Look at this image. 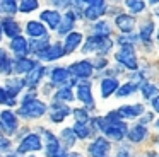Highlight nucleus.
Returning <instances> with one entry per match:
<instances>
[{
  "instance_id": "32",
  "label": "nucleus",
  "mask_w": 159,
  "mask_h": 157,
  "mask_svg": "<svg viewBox=\"0 0 159 157\" xmlns=\"http://www.w3.org/2000/svg\"><path fill=\"white\" fill-rule=\"evenodd\" d=\"M125 5L130 9L132 14H140L145 10V3L144 0H125Z\"/></svg>"
},
{
  "instance_id": "36",
  "label": "nucleus",
  "mask_w": 159,
  "mask_h": 157,
  "mask_svg": "<svg viewBox=\"0 0 159 157\" xmlns=\"http://www.w3.org/2000/svg\"><path fill=\"white\" fill-rule=\"evenodd\" d=\"M38 5H39V2L38 0H22L21 3H19V10L21 12H33V10H36L38 9Z\"/></svg>"
},
{
  "instance_id": "31",
  "label": "nucleus",
  "mask_w": 159,
  "mask_h": 157,
  "mask_svg": "<svg viewBox=\"0 0 159 157\" xmlns=\"http://www.w3.org/2000/svg\"><path fill=\"white\" fill-rule=\"evenodd\" d=\"M0 70L5 72V74H11L12 72V60H9L7 51L0 48Z\"/></svg>"
},
{
  "instance_id": "19",
  "label": "nucleus",
  "mask_w": 159,
  "mask_h": 157,
  "mask_svg": "<svg viewBox=\"0 0 159 157\" xmlns=\"http://www.w3.org/2000/svg\"><path fill=\"white\" fill-rule=\"evenodd\" d=\"M26 33L31 38H46V27L41 24V20H29L26 24Z\"/></svg>"
},
{
  "instance_id": "18",
  "label": "nucleus",
  "mask_w": 159,
  "mask_h": 157,
  "mask_svg": "<svg viewBox=\"0 0 159 157\" xmlns=\"http://www.w3.org/2000/svg\"><path fill=\"white\" fill-rule=\"evenodd\" d=\"M118 87H120V84H118V80L115 77H106L101 80V96H103L104 99L110 97L111 94H115V92L118 91Z\"/></svg>"
},
{
  "instance_id": "40",
  "label": "nucleus",
  "mask_w": 159,
  "mask_h": 157,
  "mask_svg": "<svg viewBox=\"0 0 159 157\" xmlns=\"http://www.w3.org/2000/svg\"><path fill=\"white\" fill-rule=\"evenodd\" d=\"M82 2L87 3V5H106L104 0H82Z\"/></svg>"
},
{
  "instance_id": "14",
  "label": "nucleus",
  "mask_w": 159,
  "mask_h": 157,
  "mask_svg": "<svg viewBox=\"0 0 159 157\" xmlns=\"http://www.w3.org/2000/svg\"><path fill=\"white\" fill-rule=\"evenodd\" d=\"M77 99L79 101H82L84 104L87 106H93L94 101H93V91H91V84L89 82H79V85H77Z\"/></svg>"
},
{
  "instance_id": "3",
  "label": "nucleus",
  "mask_w": 159,
  "mask_h": 157,
  "mask_svg": "<svg viewBox=\"0 0 159 157\" xmlns=\"http://www.w3.org/2000/svg\"><path fill=\"white\" fill-rule=\"evenodd\" d=\"M116 60L120 61L123 67L130 68V70H137V67H139L137 55H135V50H134L132 44H125V46H121V50L118 51V55H116Z\"/></svg>"
},
{
  "instance_id": "5",
  "label": "nucleus",
  "mask_w": 159,
  "mask_h": 157,
  "mask_svg": "<svg viewBox=\"0 0 159 157\" xmlns=\"http://www.w3.org/2000/svg\"><path fill=\"white\" fill-rule=\"evenodd\" d=\"M111 152V143L104 137H98L89 145V154L93 157H108Z\"/></svg>"
},
{
  "instance_id": "30",
  "label": "nucleus",
  "mask_w": 159,
  "mask_h": 157,
  "mask_svg": "<svg viewBox=\"0 0 159 157\" xmlns=\"http://www.w3.org/2000/svg\"><path fill=\"white\" fill-rule=\"evenodd\" d=\"M140 91H142V96H144L145 99H154L156 96L159 94V89L156 87L154 84H151V82H144V84H140Z\"/></svg>"
},
{
  "instance_id": "49",
  "label": "nucleus",
  "mask_w": 159,
  "mask_h": 157,
  "mask_svg": "<svg viewBox=\"0 0 159 157\" xmlns=\"http://www.w3.org/2000/svg\"><path fill=\"white\" fill-rule=\"evenodd\" d=\"M157 39H159V33H157Z\"/></svg>"
},
{
  "instance_id": "16",
  "label": "nucleus",
  "mask_w": 159,
  "mask_h": 157,
  "mask_svg": "<svg viewBox=\"0 0 159 157\" xmlns=\"http://www.w3.org/2000/svg\"><path fill=\"white\" fill-rule=\"evenodd\" d=\"M80 43H82V34L70 31V33L65 36V43H63V53H72L75 48H79Z\"/></svg>"
},
{
  "instance_id": "20",
  "label": "nucleus",
  "mask_w": 159,
  "mask_h": 157,
  "mask_svg": "<svg viewBox=\"0 0 159 157\" xmlns=\"http://www.w3.org/2000/svg\"><path fill=\"white\" fill-rule=\"evenodd\" d=\"M11 50L14 51L16 55H19V56H24V55L29 51V43H28V39H24L22 36L12 38V41H11Z\"/></svg>"
},
{
  "instance_id": "15",
  "label": "nucleus",
  "mask_w": 159,
  "mask_h": 157,
  "mask_svg": "<svg viewBox=\"0 0 159 157\" xmlns=\"http://www.w3.org/2000/svg\"><path fill=\"white\" fill-rule=\"evenodd\" d=\"M75 12L74 10H69V12L65 14V16H62V20H60L58 27H57V31H58V34H69L70 29L74 27V24H75Z\"/></svg>"
},
{
  "instance_id": "13",
  "label": "nucleus",
  "mask_w": 159,
  "mask_h": 157,
  "mask_svg": "<svg viewBox=\"0 0 159 157\" xmlns=\"http://www.w3.org/2000/svg\"><path fill=\"white\" fill-rule=\"evenodd\" d=\"M144 113V106L142 104H127L116 109V114L121 118H137Z\"/></svg>"
},
{
  "instance_id": "25",
  "label": "nucleus",
  "mask_w": 159,
  "mask_h": 157,
  "mask_svg": "<svg viewBox=\"0 0 159 157\" xmlns=\"http://www.w3.org/2000/svg\"><path fill=\"white\" fill-rule=\"evenodd\" d=\"M22 87H26V85H24V80H21V78H9V80H7V85H5V92H7L11 97H16Z\"/></svg>"
},
{
  "instance_id": "27",
  "label": "nucleus",
  "mask_w": 159,
  "mask_h": 157,
  "mask_svg": "<svg viewBox=\"0 0 159 157\" xmlns=\"http://www.w3.org/2000/svg\"><path fill=\"white\" fill-rule=\"evenodd\" d=\"M70 114V109L67 108L65 104H53V113H52V121H55V123H60V121H63V118L65 116H69Z\"/></svg>"
},
{
  "instance_id": "10",
  "label": "nucleus",
  "mask_w": 159,
  "mask_h": 157,
  "mask_svg": "<svg viewBox=\"0 0 159 157\" xmlns=\"http://www.w3.org/2000/svg\"><path fill=\"white\" fill-rule=\"evenodd\" d=\"M34 67H36V61L29 60L26 56H17L12 60V72H17V74H28Z\"/></svg>"
},
{
  "instance_id": "21",
  "label": "nucleus",
  "mask_w": 159,
  "mask_h": 157,
  "mask_svg": "<svg viewBox=\"0 0 159 157\" xmlns=\"http://www.w3.org/2000/svg\"><path fill=\"white\" fill-rule=\"evenodd\" d=\"M0 26H2V31H4L9 38H16V36H19V33H21V26H19L12 17L4 19Z\"/></svg>"
},
{
  "instance_id": "34",
  "label": "nucleus",
  "mask_w": 159,
  "mask_h": 157,
  "mask_svg": "<svg viewBox=\"0 0 159 157\" xmlns=\"http://www.w3.org/2000/svg\"><path fill=\"white\" fill-rule=\"evenodd\" d=\"M72 132H74V135H75V138H80V140H84V138L89 137V128H87L86 123H75V126L72 128Z\"/></svg>"
},
{
  "instance_id": "17",
  "label": "nucleus",
  "mask_w": 159,
  "mask_h": 157,
  "mask_svg": "<svg viewBox=\"0 0 159 157\" xmlns=\"http://www.w3.org/2000/svg\"><path fill=\"white\" fill-rule=\"evenodd\" d=\"M39 19L45 20V22H48V26L52 27V29H57L60 24V20H62V16L58 14V10L55 9H46L43 10L41 14H39Z\"/></svg>"
},
{
  "instance_id": "1",
  "label": "nucleus",
  "mask_w": 159,
  "mask_h": 157,
  "mask_svg": "<svg viewBox=\"0 0 159 157\" xmlns=\"http://www.w3.org/2000/svg\"><path fill=\"white\" fill-rule=\"evenodd\" d=\"M46 113V104L39 99H36L34 92H28L22 97V104L19 108V114L24 118H39Z\"/></svg>"
},
{
  "instance_id": "42",
  "label": "nucleus",
  "mask_w": 159,
  "mask_h": 157,
  "mask_svg": "<svg viewBox=\"0 0 159 157\" xmlns=\"http://www.w3.org/2000/svg\"><path fill=\"white\" fill-rule=\"evenodd\" d=\"M152 106H154V111H157V113H159V94L156 96L154 99H152Z\"/></svg>"
},
{
  "instance_id": "23",
  "label": "nucleus",
  "mask_w": 159,
  "mask_h": 157,
  "mask_svg": "<svg viewBox=\"0 0 159 157\" xmlns=\"http://www.w3.org/2000/svg\"><path fill=\"white\" fill-rule=\"evenodd\" d=\"M70 72L69 68H63V67H57L52 70V80H53V85H62L67 82V78H69Z\"/></svg>"
},
{
  "instance_id": "41",
  "label": "nucleus",
  "mask_w": 159,
  "mask_h": 157,
  "mask_svg": "<svg viewBox=\"0 0 159 157\" xmlns=\"http://www.w3.org/2000/svg\"><path fill=\"white\" fill-rule=\"evenodd\" d=\"M11 147V142H9L7 138H4V137H0V150L2 149H9Z\"/></svg>"
},
{
  "instance_id": "35",
  "label": "nucleus",
  "mask_w": 159,
  "mask_h": 157,
  "mask_svg": "<svg viewBox=\"0 0 159 157\" xmlns=\"http://www.w3.org/2000/svg\"><path fill=\"white\" fill-rule=\"evenodd\" d=\"M53 97H55L57 101L67 102V101H72V99H74V92H72V89H70V87H63V89H60Z\"/></svg>"
},
{
  "instance_id": "8",
  "label": "nucleus",
  "mask_w": 159,
  "mask_h": 157,
  "mask_svg": "<svg viewBox=\"0 0 159 157\" xmlns=\"http://www.w3.org/2000/svg\"><path fill=\"white\" fill-rule=\"evenodd\" d=\"M48 137V143H46V157H67L69 154L65 152V149H62L60 142L55 138V135L50 132H45Z\"/></svg>"
},
{
  "instance_id": "37",
  "label": "nucleus",
  "mask_w": 159,
  "mask_h": 157,
  "mask_svg": "<svg viewBox=\"0 0 159 157\" xmlns=\"http://www.w3.org/2000/svg\"><path fill=\"white\" fill-rule=\"evenodd\" d=\"M62 137H63V143H65V147H72L74 142H75V135H74L72 130L65 128L62 132Z\"/></svg>"
},
{
  "instance_id": "28",
  "label": "nucleus",
  "mask_w": 159,
  "mask_h": 157,
  "mask_svg": "<svg viewBox=\"0 0 159 157\" xmlns=\"http://www.w3.org/2000/svg\"><path fill=\"white\" fill-rule=\"evenodd\" d=\"M111 34V24L108 20H99L94 24V36H101V38H110Z\"/></svg>"
},
{
  "instance_id": "29",
  "label": "nucleus",
  "mask_w": 159,
  "mask_h": 157,
  "mask_svg": "<svg viewBox=\"0 0 159 157\" xmlns=\"http://www.w3.org/2000/svg\"><path fill=\"white\" fill-rule=\"evenodd\" d=\"M139 87H140V84H139V82H127V84H123L121 87H118L116 96H118V97H127V96L134 94Z\"/></svg>"
},
{
  "instance_id": "26",
  "label": "nucleus",
  "mask_w": 159,
  "mask_h": 157,
  "mask_svg": "<svg viewBox=\"0 0 159 157\" xmlns=\"http://www.w3.org/2000/svg\"><path fill=\"white\" fill-rule=\"evenodd\" d=\"M104 12H106V5H87V9L84 10V16L89 20H96V19H99Z\"/></svg>"
},
{
  "instance_id": "24",
  "label": "nucleus",
  "mask_w": 159,
  "mask_h": 157,
  "mask_svg": "<svg viewBox=\"0 0 159 157\" xmlns=\"http://www.w3.org/2000/svg\"><path fill=\"white\" fill-rule=\"evenodd\" d=\"M152 33H154V22H152L151 19H147L140 26V31H139V39L144 41V43H151Z\"/></svg>"
},
{
  "instance_id": "38",
  "label": "nucleus",
  "mask_w": 159,
  "mask_h": 157,
  "mask_svg": "<svg viewBox=\"0 0 159 157\" xmlns=\"http://www.w3.org/2000/svg\"><path fill=\"white\" fill-rule=\"evenodd\" d=\"M0 104H7V106L16 104V97H11V96L5 92L4 87H0Z\"/></svg>"
},
{
  "instance_id": "48",
  "label": "nucleus",
  "mask_w": 159,
  "mask_h": 157,
  "mask_svg": "<svg viewBox=\"0 0 159 157\" xmlns=\"http://www.w3.org/2000/svg\"><path fill=\"white\" fill-rule=\"evenodd\" d=\"M157 130H159V121H157Z\"/></svg>"
},
{
  "instance_id": "47",
  "label": "nucleus",
  "mask_w": 159,
  "mask_h": 157,
  "mask_svg": "<svg viewBox=\"0 0 159 157\" xmlns=\"http://www.w3.org/2000/svg\"><path fill=\"white\" fill-rule=\"evenodd\" d=\"M7 157H17V155H12V154H11V155H7Z\"/></svg>"
},
{
  "instance_id": "9",
  "label": "nucleus",
  "mask_w": 159,
  "mask_h": 157,
  "mask_svg": "<svg viewBox=\"0 0 159 157\" xmlns=\"http://www.w3.org/2000/svg\"><path fill=\"white\" fill-rule=\"evenodd\" d=\"M0 125L7 133H14L16 128H17V116L14 114V111L4 109L0 113Z\"/></svg>"
},
{
  "instance_id": "50",
  "label": "nucleus",
  "mask_w": 159,
  "mask_h": 157,
  "mask_svg": "<svg viewBox=\"0 0 159 157\" xmlns=\"http://www.w3.org/2000/svg\"><path fill=\"white\" fill-rule=\"evenodd\" d=\"M29 157H36V155H29Z\"/></svg>"
},
{
  "instance_id": "45",
  "label": "nucleus",
  "mask_w": 159,
  "mask_h": 157,
  "mask_svg": "<svg viewBox=\"0 0 159 157\" xmlns=\"http://www.w3.org/2000/svg\"><path fill=\"white\" fill-rule=\"evenodd\" d=\"M67 157H82V155H79V154H70V155H67Z\"/></svg>"
},
{
  "instance_id": "2",
  "label": "nucleus",
  "mask_w": 159,
  "mask_h": 157,
  "mask_svg": "<svg viewBox=\"0 0 159 157\" xmlns=\"http://www.w3.org/2000/svg\"><path fill=\"white\" fill-rule=\"evenodd\" d=\"M111 46H113V43H111L110 38H101V36H91L89 39H87V43L84 44L82 51L84 53H89V51H98V53H108V51L111 50Z\"/></svg>"
},
{
  "instance_id": "33",
  "label": "nucleus",
  "mask_w": 159,
  "mask_h": 157,
  "mask_svg": "<svg viewBox=\"0 0 159 157\" xmlns=\"http://www.w3.org/2000/svg\"><path fill=\"white\" fill-rule=\"evenodd\" d=\"M0 10L9 16L17 12V2L16 0H0Z\"/></svg>"
},
{
  "instance_id": "4",
  "label": "nucleus",
  "mask_w": 159,
  "mask_h": 157,
  "mask_svg": "<svg viewBox=\"0 0 159 157\" xmlns=\"http://www.w3.org/2000/svg\"><path fill=\"white\" fill-rule=\"evenodd\" d=\"M41 147H43V143H41V138H39V135H36V133H31V135H26L24 138L21 140L17 152H19V154L36 152V150H41Z\"/></svg>"
},
{
  "instance_id": "22",
  "label": "nucleus",
  "mask_w": 159,
  "mask_h": 157,
  "mask_svg": "<svg viewBox=\"0 0 159 157\" xmlns=\"http://www.w3.org/2000/svg\"><path fill=\"white\" fill-rule=\"evenodd\" d=\"M127 133H128V138H130V142L140 143V142H144V138L147 137V128H145L142 123H139V125L134 126V128L128 130Z\"/></svg>"
},
{
  "instance_id": "43",
  "label": "nucleus",
  "mask_w": 159,
  "mask_h": 157,
  "mask_svg": "<svg viewBox=\"0 0 159 157\" xmlns=\"http://www.w3.org/2000/svg\"><path fill=\"white\" fill-rule=\"evenodd\" d=\"M118 157H132L130 150H120V152H118Z\"/></svg>"
},
{
  "instance_id": "6",
  "label": "nucleus",
  "mask_w": 159,
  "mask_h": 157,
  "mask_svg": "<svg viewBox=\"0 0 159 157\" xmlns=\"http://www.w3.org/2000/svg\"><path fill=\"white\" fill-rule=\"evenodd\" d=\"M93 70H94L93 63H91V61H87V60L75 61V63H72L69 67V72L74 75V77H77V78H87V77H91V75H93Z\"/></svg>"
},
{
  "instance_id": "11",
  "label": "nucleus",
  "mask_w": 159,
  "mask_h": 157,
  "mask_svg": "<svg viewBox=\"0 0 159 157\" xmlns=\"http://www.w3.org/2000/svg\"><path fill=\"white\" fill-rule=\"evenodd\" d=\"M45 70L46 68L43 67V65H36L31 72H28V75H26V78H24V85H28L29 89H34L36 85L41 82L43 75H45Z\"/></svg>"
},
{
  "instance_id": "39",
  "label": "nucleus",
  "mask_w": 159,
  "mask_h": 157,
  "mask_svg": "<svg viewBox=\"0 0 159 157\" xmlns=\"http://www.w3.org/2000/svg\"><path fill=\"white\" fill-rule=\"evenodd\" d=\"M74 111V116H75L77 123H86L87 119H89V116H87V111L84 108H77V109H72Z\"/></svg>"
},
{
  "instance_id": "7",
  "label": "nucleus",
  "mask_w": 159,
  "mask_h": 157,
  "mask_svg": "<svg viewBox=\"0 0 159 157\" xmlns=\"http://www.w3.org/2000/svg\"><path fill=\"white\" fill-rule=\"evenodd\" d=\"M63 44L62 43H55V44H48L45 50H41L38 53L39 60H45V61H52V60H58V58L63 56Z\"/></svg>"
},
{
  "instance_id": "46",
  "label": "nucleus",
  "mask_w": 159,
  "mask_h": 157,
  "mask_svg": "<svg viewBox=\"0 0 159 157\" xmlns=\"http://www.w3.org/2000/svg\"><path fill=\"white\" fill-rule=\"evenodd\" d=\"M2 34H4V31H2V26H0V39H2Z\"/></svg>"
},
{
  "instance_id": "12",
  "label": "nucleus",
  "mask_w": 159,
  "mask_h": 157,
  "mask_svg": "<svg viewBox=\"0 0 159 157\" xmlns=\"http://www.w3.org/2000/svg\"><path fill=\"white\" fill-rule=\"evenodd\" d=\"M115 24L123 34H130L135 27V19L134 16H128V14H118L116 19H115Z\"/></svg>"
},
{
  "instance_id": "44",
  "label": "nucleus",
  "mask_w": 159,
  "mask_h": 157,
  "mask_svg": "<svg viewBox=\"0 0 159 157\" xmlns=\"http://www.w3.org/2000/svg\"><path fill=\"white\" fill-rule=\"evenodd\" d=\"M149 3H151V5H157L159 0H149Z\"/></svg>"
}]
</instances>
